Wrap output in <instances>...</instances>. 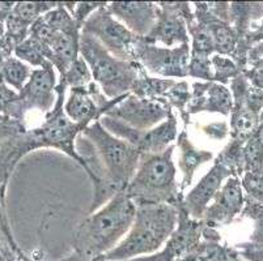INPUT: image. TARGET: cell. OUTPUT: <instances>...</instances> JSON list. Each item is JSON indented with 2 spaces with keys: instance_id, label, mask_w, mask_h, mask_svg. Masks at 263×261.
Listing matches in <instances>:
<instances>
[{
  "instance_id": "6da1fadb",
  "label": "cell",
  "mask_w": 263,
  "mask_h": 261,
  "mask_svg": "<svg viewBox=\"0 0 263 261\" xmlns=\"http://www.w3.org/2000/svg\"><path fill=\"white\" fill-rule=\"evenodd\" d=\"M135 213L136 205L124 191L117 193L79 225L73 235L76 252L85 257H100L113 250L128 233Z\"/></svg>"
},
{
  "instance_id": "7a4b0ae2",
  "label": "cell",
  "mask_w": 263,
  "mask_h": 261,
  "mask_svg": "<svg viewBox=\"0 0 263 261\" xmlns=\"http://www.w3.org/2000/svg\"><path fill=\"white\" fill-rule=\"evenodd\" d=\"M177 224V205H136L135 218L123 240L100 258L104 261H130L154 253L166 243Z\"/></svg>"
},
{
  "instance_id": "3957f363",
  "label": "cell",
  "mask_w": 263,
  "mask_h": 261,
  "mask_svg": "<svg viewBox=\"0 0 263 261\" xmlns=\"http://www.w3.org/2000/svg\"><path fill=\"white\" fill-rule=\"evenodd\" d=\"M174 145L161 153H143L135 175L124 188V193L135 205L171 204L181 201L177 169L173 162Z\"/></svg>"
},
{
  "instance_id": "277c9868",
  "label": "cell",
  "mask_w": 263,
  "mask_h": 261,
  "mask_svg": "<svg viewBox=\"0 0 263 261\" xmlns=\"http://www.w3.org/2000/svg\"><path fill=\"white\" fill-rule=\"evenodd\" d=\"M79 52L89 67L92 77L110 99L123 97L139 78L140 66L113 56L93 35L80 30Z\"/></svg>"
},
{
  "instance_id": "5b68a950",
  "label": "cell",
  "mask_w": 263,
  "mask_h": 261,
  "mask_svg": "<svg viewBox=\"0 0 263 261\" xmlns=\"http://www.w3.org/2000/svg\"><path fill=\"white\" fill-rule=\"evenodd\" d=\"M66 88L67 86L63 83H59L57 85V104H55L54 110L46 115V119L40 128L33 129L32 132L26 133V138L29 141L32 149L38 147L57 148L75 158L76 161L84 167V162L81 161V158L76 153L73 143L79 133L83 132L85 126L73 123L63 111Z\"/></svg>"
},
{
  "instance_id": "8992f818",
  "label": "cell",
  "mask_w": 263,
  "mask_h": 261,
  "mask_svg": "<svg viewBox=\"0 0 263 261\" xmlns=\"http://www.w3.org/2000/svg\"><path fill=\"white\" fill-rule=\"evenodd\" d=\"M81 32L93 35L113 56L136 63V47L139 45L140 37L116 20L107 9L106 3L96 9L85 20Z\"/></svg>"
},
{
  "instance_id": "52a82bcc",
  "label": "cell",
  "mask_w": 263,
  "mask_h": 261,
  "mask_svg": "<svg viewBox=\"0 0 263 261\" xmlns=\"http://www.w3.org/2000/svg\"><path fill=\"white\" fill-rule=\"evenodd\" d=\"M190 55L189 43L176 47H160L140 38L136 47V63L161 77H186Z\"/></svg>"
},
{
  "instance_id": "ba28073f",
  "label": "cell",
  "mask_w": 263,
  "mask_h": 261,
  "mask_svg": "<svg viewBox=\"0 0 263 261\" xmlns=\"http://www.w3.org/2000/svg\"><path fill=\"white\" fill-rule=\"evenodd\" d=\"M171 112L168 105L159 101L139 98L128 93L104 115L138 131H148L162 123Z\"/></svg>"
},
{
  "instance_id": "9c48e42d",
  "label": "cell",
  "mask_w": 263,
  "mask_h": 261,
  "mask_svg": "<svg viewBox=\"0 0 263 261\" xmlns=\"http://www.w3.org/2000/svg\"><path fill=\"white\" fill-rule=\"evenodd\" d=\"M193 18L189 3H160L156 24L144 39L149 43L161 42L165 47L189 43L186 23Z\"/></svg>"
},
{
  "instance_id": "30bf717a",
  "label": "cell",
  "mask_w": 263,
  "mask_h": 261,
  "mask_svg": "<svg viewBox=\"0 0 263 261\" xmlns=\"http://www.w3.org/2000/svg\"><path fill=\"white\" fill-rule=\"evenodd\" d=\"M57 93V78L54 67L33 69L29 80L18 93L17 99L8 107L13 110L12 114L20 118L24 112L37 109L42 112H47L54 105Z\"/></svg>"
},
{
  "instance_id": "8fae6325",
  "label": "cell",
  "mask_w": 263,
  "mask_h": 261,
  "mask_svg": "<svg viewBox=\"0 0 263 261\" xmlns=\"http://www.w3.org/2000/svg\"><path fill=\"white\" fill-rule=\"evenodd\" d=\"M178 208V229H176L166 240L164 250L152 256H142L130 261H179L187 256L199 244L203 236L204 224L203 221L191 218L181 205Z\"/></svg>"
},
{
  "instance_id": "7c38bea8",
  "label": "cell",
  "mask_w": 263,
  "mask_h": 261,
  "mask_svg": "<svg viewBox=\"0 0 263 261\" xmlns=\"http://www.w3.org/2000/svg\"><path fill=\"white\" fill-rule=\"evenodd\" d=\"M228 175H231V169L216 159L212 169L186 195L183 201H181V205L191 218L202 221L205 209L211 204L212 198L219 192L224 179Z\"/></svg>"
},
{
  "instance_id": "4fadbf2b",
  "label": "cell",
  "mask_w": 263,
  "mask_h": 261,
  "mask_svg": "<svg viewBox=\"0 0 263 261\" xmlns=\"http://www.w3.org/2000/svg\"><path fill=\"white\" fill-rule=\"evenodd\" d=\"M107 9L116 20L140 38H145L157 21L159 6L142 2H116L110 3Z\"/></svg>"
},
{
  "instance_id": "5bb4252c",
  "label": "cell",
  "mask_w": 263,
  "mask_h": 261,
  "mask_svg": "<svg viewBox=\"0 0 263 261\" xmlns=\"http://www.w3.org/2000/svg\"><path fill=\"white\" fill-rule=\"evenodd\" d=\"M232 107H233L232 93L223 84L215 81L194 83L193 93L190 94V101L186 106V115L190 116L191 114L202 111L228 115Z\"/></svg>"
},
{
  "instance_id": "9a60e30c",
  "label": "cell",
  "mask_w": 263,
  "mask_h": 261,
  "mask_svg": "<svg viewBox=\"0 0 263 261\" xmlns=\"http://www.w3.org/2000/svg\"><path fill=\"white\" fill-rule=\"evenodd\" d=\"M242 201V190L238 179H228L212 198V204L205 209L202 219L203 224L212 229L220 225H227L240 212Z\"/></svg>"
},
{
  "instance_id": "2e32d148",
  "label": "cell",
  "mask_w": 263,
  "mask_h": 261,
  "mask_svg": "<svg viewBox=\"0 0 263 261\" xmlns=\"http://www.w3.org/2000/svg\"><path fill=\"white\" fill-rule=\"evenodd\" d=\"M177 147L179 148V170L182 171V184L179 193L193 182L194 174L200 165L211 161L214 154L209 150H200L193 145L186 131H182L177 137Z\"/></svg>"
},
{
  "instance_id": "e0dca14e",
  "label": "cell",
  "mask_w": 263,
  "mask_h": 261,
  "mask_svg": "<svg viewBox=\"0 0 263 261\" xmlns=\"http://www.w3.org/2000/svg\"><path fill=\"white\" fill-rule=\"evenodd\" d=\"M15 55L18 61L28 62L33 67L37 68H45V67L52 66L51 64V50L47 45L34 39L32 37H28L20 42L15 47Z\"/></svg>"
},
{
  "instance_id": "ac0fdd59",
  "label": "cell",
  "mask_w": 263,
  "mask_h": 261,
  "mask_svg": "<svg viewBox=\"0 0 263 261\" xmlns=\"http://www.w3.org/2000/svg\"><path fill=\"white\" fill-rule=\"evenodd\" d=\"M32 75V69L17 57H8L0 66V78L8 88L20 93Z\"/></svg>"
},
{
  "instance_id": "d6986e66",
  "label": "cell",
  "mask_w": 263,
  "mask_h": 261,
  "mask_svg": "<svg viewBox=\"0 0 263 261\" xmlns=\"http://www.w3.org/2000/svg\"><path fill=\"white\" fill-rule=\"evenodd\" d=\"M187 26L189 34L193 38V47H191V54L197 55H205L210 56L214 50V41H212L211 33H210L209 28L202 21L197 20L194 16L193 20L186 23Z\"/></svg>"
},
{
  "instance_id": "ffe728a7",
  "label": "cell",
  "mask_w": 263,
  "mask_h": 261,
  "mask_svg": "<svg viewBox=\"0 0 263 261\" xmlns=\"http://www.w3.org/2000/svg\"><path fill=\"white\" fill-rule=\"evenodd\" d=\"M57 4L58 3H17L12 8L11 16L30 28L37 18L57 7Z\"/></svg>"
},
{
  "instance_id": "44dd1931",
  "label": "cell",
  "mask_w": 263,
  "mask_h": 261,
  "mask_svg": "<svg viewBox=\"0 0 263 261\" xmlns=\"http://www.w3.org/2000/svg\"><path fill=\"white\" fill-rule=\"evenodd\" d=\"M258 124V116L255 112L245 109V107H236L232 115V128L233 133L238 137L252 135Z\"/></svg>"
},
{
  "instance_id": "7402d4cb",
  "label": "cell",
  "mask_w": 263,
  "mask_h": 261,
  "mask_svg": "<svg viewBox=\"0 0 263 261\" xmlns=\"http://www.w3.org/2000/svg\"><path fill=\"white\" fill-rule=\"evenodd\" d=\"M61 83L71 88H83L92 83V73L87 63L83 61V57H79L70 69L61 76Z\"/></svg>"
},
{
  "instance_id": "603a6c76",
  "label": "cell",
  "mask_w": 263,
  "mask_h": 261,
  "mask_svg": "<svg viewBox=\"0 0 263 261\" xmlns=\"http://www.w3.org/2000/svg\"><path fill=\"white\" fill-rule=\"evenodd\" d=\"M187 76L202 78L204 81H214V68H212L210 56L191 54L190 62H189Z\"/></svg>"
},
{
  "instance_id": "cb8c5ba5",
  "label": "cell",
  "mask_w": 263,
  "mask_h": 261,
  "mask_svg": "<svg viewBox=\"0 0 263 261\" xmlns=\"http://www.w3.org/2000/svg\"><path fill=\"white\" fill-rule=\"evenodd\" d=\"M243 162L246 165L248 171L262 170L263 167V147L255 140V137L250 138L242 150Z\"/></svg>"
},
{
  "instance_id": "d4e9b609",
  "label": "cell",
  "mask_w": 263,
  "mask_h": 261,
  "mask_svg": "<svg viewBox=\"0 0 263 261\" xmlns=\"http://www.w3.org/2000/svg\"><path fill=\"white\" fill-rule=\"evenodd\" d=\"M211 64L214 68V81L227 83V80L237 73V67L231 59L226 57L224 55H214L211 57Z\"/></svg>"
},
{
  "instance_id": "484cf974",
  "label": "cell",
  "mask_w": 263,
  "mask_h": 261,
  "mask_svg": "<svg viewBox=\"0 0 263 261\" xmlns=\"http://www.w3.org/2000/svg\"><path fill=\"white\" fill-rule=\"evenodd\" d=\"M246 214L255 219V229L253 234V242L257 247L263 248V204L259 203H250L245 210Z\"/></svg>"
},
{
  "instance_id": "4316f807",
  "label": "cell",
  "mask_w": 263,
  "mask_h": 261,
  "mask_svg": "<svg viewBox=\"0 0 263 261\" xmlns=\"http://www.w3.org/2000/svg\"><path fill=\"white\" fill-rule=\"evenodd\" d=\"M104 4L105 3H64L63 6L66 7V8L72 9L73 20H75L76 24L81 28L83 24L85 23V20L89 17L90 14H92L96 9H99L100 7L104 6Z\"/></svg>"
},
{
  "instance_id": "83f0119b",
  "label": "cell",
  "mask_w": 263,
  "mask_h": 261,
  "mask_svg": "<svg viewBox=\"0 0 263 261\" xmlns=\"http://www.w3.org/2000/svg\"><path fill=\"white\" fill-rule=\"evenodd\" d=\"M243 187L254 196H263V170L248 171L243 178Z\"/></svg>"
},
{
  "instance_id": "f1b7e54d",
  "label": "cell",
  "mask_w": 263,
  "mask_h": 261,
  "mask_svg": "<svg viewBox=\"0 0 263 261\" xmlns=\"http://www.w3.org/2000/svg\"><path fill=\"white\" fill-rule=\"evenodd\" d=\"M18 94L12 90L11 88L4 84V81L0 78V111L8 109L16 99H17Z\"/></svg>"
},
{
  "instance_id": "f546056e",
  "label": "cell",
  "mask_w": 263,
  "mask_h": 261,
  "mask_svg": "<svg viewBox=\"0 0 263 261\" xmlns=\"http://www.w3.org/2000/svg\"><path fill=\"white\" fill-rule=\"evenodd\" d=\"M203 131L212 138H223L228 129H227L226 123H212L205 126Z\"/></svg>"
},
{
  "instance_id": "4dcf8cb0",
  "label": "cell",
  "mask_w": 263,
  "mask_h": 261,
  "mask_svg": "<svg viewBox=\"0 0 263 261\" xmlns=\"http://www.w3.org/2000/svg\"><path fill=\"white\" fill-rule=\"evenodd\" d=\"M245 258L249 261H263V248H258V250H249L242 253Z\"/></svg>"
},
{
  "instance_id": "1f68e13d",
  "label": "cell",
  "mask_w": 263,
  "mask_h": 261,
  "mask_svg": "<svg viewBox=\"0 0 263 261\" xmlns=\"http://www.w3.org/2000/svg\"><path fill=\"white\" fill-rule=\"evenodd\" d=\"M255 140H257L258 143H259L260 145L263 147V126L260 127V128L257 131V135H255Z\"/></svg>"
},
{
  "instance_id": "d6a6232c",
  "label": "cell",
  "mask_w": 263,
  "mask_h": 261,
  "mask_svg": "<svg viewBox=\"0 0 263 261\" xmlns=\"http://www.w3.org/2000/svg\"><path fill=\"white\" fill-rule=\"evenodd\" d=\"M236 261H240V260H236Z\"/></svg>"
}]
</instances>
